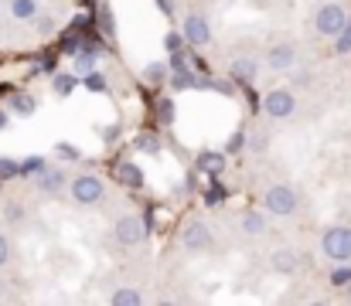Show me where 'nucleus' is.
<instances>
[{"label": "nucleus", "instance_id": "f257e3e1", "mask_svg": "<svg viewBox=\"0 0 351 306\" xmlns=\"http://www.w3.org/2000/svg\"><path fill=\"white\" fill-rule=\"evenodd\" d=\"M263 211L266 214H273V218H293L297 211H300V191L293 188V184H269L266 191H263Z\"/></svg>", "mask_w": 351, "mask_h": 306}, {"label": "nucleus", "instance_id": "f03ea898", "mask_svg": "<svg viewBox=\"0 0 351 306\" xmlns=\"http://www.w3.org/2000/svg\"><path fill=\"white\" fill-rule=\"evenodd\" d=\"M65 191H69L72 204H79V207H96V204L106 201V181L99 174H93V170L69 177V188Z\"/></svg>", "mask_w": 351, "mask_h": 306}, {"label": "nucleus", "instance_id": "7ed1b4c3", "mask_svg": "<svg viewBox=\"0 0 351 306\" xmlns=\"http://www.w3.org/2000/svg\"><path fill=\"white\" fill-rule=\"evenodd\" d=\"M259 109H263V116H266V119L283 123V119H293V116H297V109H300V96H297V89L280 86V89H269V92L263 96Z\"/></svg>", "mask_w": 351, "mask_h": 306}, {"label": "nucleus", "instance_id": "20e7f679", "mask_svg": "<svg viewBox=\"0 0 351 306\" xmlns=\"http://www.w3.org/2000/svg\"><path fill=\"white\" fill-rule=\"evenodd\" d=\"M351 10L341 3V0H324L317 10H314V31L321 38H338V31L348 24Z\"/></svg>", "mask_w": 351, "mask_h": 306}, {"label": "nucleus", "instance_id": "39448f33", "mask_svg": "<svg viewBox=\"0 0 351 306\" xmlns=\"http://www.w3.org/2000/svg\"><path fill=\"white\" fill-rule=\"evenodd\" d=\"M321 252L331 266L351 262V225H331L321 235Z\"/></svg>", "mask_w": 351, "mask_h": 306}, {"label": "nucleus", "instance_id": "423d86ee", "mask_svg": "<svg viewBox=\"0 0 351 306\" xmlns=\"http://www.w3.org/2000/svg\"><path fill=\"white\" fill-rule=\"evenodd\" d=\"M178 245H181L184 252H195V255L212 252V248H215V231H212V225H205L202 218H191V221L181 228Z\"/></svg>", "mask_w": 351, "mask_h": 306}, {"label": "nucleus", "instance_id": "0eeeda50", "mask_svg": "<svg viewBox=\"0 0 351 306\" xmlns=\"http://www.w3.org/2000/svg\"><path fill=\"white\" fill-rule=\"evenodd\" d=\"M113 238H117V245H123V248L143 245V242H147V225H143V218L133 214V211L119 214L117 221H113Z\"/></svg>", "mask_w": 351, "mask_h": 306}, {"label": "nucleus", "instance_id": "6e6552de", "mask_svg": "<svg viewBox=\"0 0 351 306\" xmlns=\"http://www.w3.org/2000/svg\"><path fill=\"white\" fill-rule=\"evenodd\" d=\"M181 38H184V44H188V48H205V44H212V24H208V17H205L202 10L184 14Z\"/></svg>", "mask_w": 351, "mask_h": 306}, {"label": "nucleus", "instance_id": "1a4fd4ad", "mask_svg": "<svg viewBox=\"0 0 351 306\" xmlns=\"http://www.w3.org/2000/svg\"><path fill=\"white\" fill-rule=\"evenodd\" d=\"M297 62H300V48H297L293 41H276V44L266 48V55H263V65H266L269 72H290V68H297Z\"/></svg>", "mask_w": 351, "mask_h": 306}, {"label": "nucleus", "instance_id": "9d476101", "mask_svg": "<svg viewBox=\"0 0 351 306\" xmlns=\"http://www.w3.org/2000/svg\"><path fill=\"white\" fill-rule=\"evenodd\" d=\"M65 188H69V170L65 167H41L34 174V191L45 194V198H58V194H65Z\"/></svg>", "mask_w": 351, "mask_h": 306}, {"label": "nucleus", "instance_id": "9b49d317", "mask_svg": "<svg viewBox=\"0 0 351 306\" xmlns=\"http://www.w3.org/2000/svg\"><path fill=\"white\" fill-rule=\"evenodd\" d=\"M300 266H304V255L297 252V248H290V245H280V248H273L269 252V272L273 276H297L300 272Z\"/></svg>", "mask_w": 351, "mask_h": 306}, {"label": "nucleus", "instance_id": "f8f14e48", "mask_svg": "<svg viewBox=\"0 0 351 306\" xmlns=\"http://www.w3.org/2000/svg\"><path fill=\"white\" fill-rule=\"evenodd\" d=\"M229 79H232L235 86H252V82L259 79V62L249 58V55L232 58V62H229Z\"/></svg>", "mask_w": 351, "mask_h": 306}, {"label": "nucleus", "instance_id": "ddd939ff", "mask_svg": "<svg viewBox=\"0 0 351 306\" xmlns=\"http://www.w3.org/2000/svg\"><path fill=\"white\" fill-rule=\"evenodd\" d=\"M3 10L14 24H31L41 14V3L38 0H3Z\"/></svg>", "mask_w": 351, "mask_h": 306}, {"label": "nucleus", "instance_id": "4468645a", "mask_svg": "<svg viewBox=\"0 0 351 306\" xmlns=\"http://www.w3.org/2000/svg\"><path fill=\"white\" fill-rule=\"evenodd\" d=\"M239 231L245 238H263L269 231V221H266V211H242L239 214Z\"/></svg>", "mask_w": 351, "mask_h": 306}, {"label": "nucleus", "instance_id": "2eb2a0df", "mask_svg": "<svg viewBox=\"0 0 351 306\" xmlns=\"http://www.w3.org/2000/svg\"><path fill=\"white\" fill-rule=\"evenodd\" d=\"M198 170H202L205 177H219V174L226 170V153H222V150H202V153H198Z\"/></svg>", "mask_w": 351, "mask_h": 306}, {"label": "nucleus", "instance_id": "dca6fc26", "mask_svg": "<svg viewBox=\"0 0 351 306\" xmlns=\"http://www.w3.org/2000/svg\"><path fill=\"white\" fill-rule=\"evenodd\" d=\"M117 181L123 188H130V191H140V188L147 184V181H143V170H140L136 164H130V160L117 164Z\"/></svg>", "mask_w": 351, "mask_h": 306}, {"label": "nucleus", "instance_id": "f3484780", "mask_svg": "<svg viewBox=\"0 0 351 306\" xmlns=\"http://www.w3.org/2000/svg\"><path fill=\"white\" fill-rule=\"evenodd\" d=\"M0 218H3L10 228H21V225L27 221V204L17 201V198H7V201L0 204Z\"/></svg>", "mask_w": 351, "mask_h": 306}, {"label": "nucleus", "instance_id": "a211bd4d", "mask_svg": "<svg viewBox=\"0 0 351 306\" xmlns=\"http://www.w3.org/2000/svg\"><path fill=\"white\" fill-rule=\"evenodd\" d=\"M167 82H171L178 92H184V89H205V82H208V79H198V75H195V68L188 65V68L171 72V79H167Z\"/></svg>", "mask_w": 351, "mask_h": 306}, {"label": "nucleus", "instance_id": "6ab92c4d", "mask_svg": "<svg viewBox=\"0 0 351 306\" xmlns=\"http://www.w3.org/2000/svg\"><path fill=\"white\" fill-rule=\"evenodd\" d=\"M167 79H171V65L167 62H147L143 65V82L147 86L160 89V86H167Z\"/></svg>", "mask_w": 351, "mask_h": 306}, {"label": "nucleus", "instance_id": "aec40b11", "mask_svg": "<svg viewBox=\"0 0 351 306\" xmlns=\"http://www.w3.org/2000/svg\"><path fill=\"white\" fill-rule=\"evenodd\" d=\"M147 300L143 293H140V286H117L113 293H110V303L113 306H140Z\"/></svg>", "mask_w": 351, "mask_h": 306}, {"label": "nucleus", "instance_id": "412c9836", "mask_svg": "<svg viewBox=\"0 0 351 306\" xmlns=\"http://www.w3.org/2000/svg\"><path fill=\"white\" fill-rule=\"evenodd\" d=\"M75 86H79V75H75V72H58V75L51 79V92H55L58 99H69V96L75 92Z\"/></svg>", "mask_w": 351, "mask_h": 306}, {"label": "nucleus", "instance_id": "4be33fe9", "mask_svg": "<svg viewBox=\"0 0 351 306\" xmlns=\"http://www.w3.org/2000/svg\"><path fill=\"white\" fill-rule=\"evenodd\" d=\"M96 51L93 48H79V51H72V72L75 75H86V72H93L96 68Z\"/></svg>", "mask_w": 351, "mask_h": 306}, {"label": "nucleus", "instance_id": "5701e85b", "mask_svg": "<svg viewBox=\"0 0 351 306\" xmlns=\"http://www.w3.org/2000/svg\"><path fill=\"white\" fill-rule=\"evenodd\" d=\"M245 150H249L252 157H263V153L269 150V133H266V129H252V133H245Z\"/></svg>", "mask_w": 351, "mask_h": 306}, {"label": "nucleus", "instance_id": "b1692460", "mask_svg": "<svg viewBox=\"0 0 351 306\" xmlns=\"http://www.w3.org/2000/svg\"><path fill=\"white\" fill-rule=\"evenodd\" d=\"M133 150H140L147 157H157L160 153V136L157 133H136L133 136Z\"/></svg>", "mask_w": 351, "mask_h": 306}, {"label": "nucleus", "instance_id": "393cba45", "mask_svg": "<svg viewBox=\"0 0 351 306\" xmlns=\"http://www.w3.org/2000/svg\"><path fill=\"white\" fill-rule=\"evenodd\" d=\"M34 109H38L34 96H27V92L10 96V112H17V116H34Z\"/></svg>", "mask_w": 351, "mask_h": 306}, {"label": "nucleus", "instance_id": "a878e982", "mask_svg": "<svg viewBox=\"0 0 351 306\" xmlns=\"http://www.w3.org/2000/svg\"><path fill=\"white\" fill-rule=\"evenodd\" d=\"M335 55H351V17L348 24L338 31V38H335Z\"/></svg>", "mask_w": 351, "mask_h": 306}, {"label": "nucleus", "instance_id": "bb28decb", "mask_svg": "<svg viewBox=\"0 0 351 306\" xmlns=\"http://www.w3.org/2000/svg\"><path fill=\"white\" fill-rule=\"evenodd\" d=\"M331 283H335L338 290L351 286V262H338V266H335V272H331Z\"/></svg>", "mask_w": 351, "mask_h": 306}, {"label": "nucleus", "instance_id": "cd10ccee", "mask_svg": "<svg viewBox=\"0 0 351 306\" xmlns=\"http://www.w3.org/2000/svg\"><path fill=\"white\" fill-rule=\"evenodd\" d=\"M31 24L38 27V34H51V31L58 27V21H55V14H45V10H41V14H38V17H34Z\"/></svg>", "mask_w": 351, "mask_h": 306}, {"label": "nucleus", "instance_id": "c85d7f7f", "mask_svg": "<svg viewBox=\"0 0 351 306\" xmlns=\"http://www.w3.org/2000/svg\"><path fill=\"white\" fill-rule=\"evenodd\" d=\"M86 89H93V92H110V82H106V75H99V72L93 68V72H86Z\"/></svg>", "mask_w": 351, "mask_h": 306}, {"label": "nucleus", "instance_id": "c756f323", "mask_svg": "<svg viewBox=\"0 0 351 306\" xmlns=\"http://www.w3.org/2000/svg\"><path fill=\"white\" fill-rule=\"evenodd\" d=\"M157 123H160V126H171V123H174V102L171 99L157 102Z\"/></svg>", "mask_w": 351, "mask_h": 306}, {"label": "nucleus", "instance_id": "7c9ffc66", "mask_svg": "<svg viewBox=\"0 0 351 306\" xmlns=\"http://www.w3.org/2000/svg\"><path fill=\"white\" fill-rule=\"evenodd\" d=\"M164 48H167V55L181 51V48H184V38H181V31H167V34H164Z\"/></svg>", "mask_w": 351, "mask_h": 306}, {"label": "nucleus", "instance_id": "2f4dec72", "mask_svg": "<svg viewBox=\"0 0 351 306\" xmlns=\"http://www.w3.org/2000/svg\"><path fill=\"white\" fill-rule=\"evenodd\" d=\"M0 177H3V181H10V177H21V164H17V160H7V157H0Z\"/></svg>", "mask_w": 351, "mask_h": 306}, {"label": "nucleus", "instance_id": "473e14b6", "mask_svg": "<svg viewBox=\"0 0 351 306\" xmlns=\"http://www.w3.org/2000/svg\"><path fill=\"white\" fill-rule=\"evenodd\" d=\"M10 259H14V245H10V238L0 231V269H7Z\"/></svg>", "mask_w": 351, "mask_h": 306}, {"label": "nucleus", "instance_id": "72a5a7b5", "mask_svg": "<svg viewBox=\"0 0 351 306\" xmlns=\"http://www.w3.org/2000/svg\"><path fill=\"white\" fill-rule=\"evenodd\" d=\"M55 153H58V160H82L79 146H72V143H58V146H55Z\"/></svg>", "mask_w": 351, "mask_h": 306}, {"label": "nucleus", "instance_id": "f704fd0d", "mask_svg": "<svg viewBox=\"0 0 351 306\" xmlns=\"http://www.w3.org/2000/svg\"><path fill=\"white\" fill-rule=\"evenodd\" d=\"M239 150H245V133H232V140L226 146V153H239Z\"/></svg>", "mask_w": 351, "mask_h": 306}, {"label": "nucleus", "instance_id": "c9c22d12", "mask_svg": "<svg viewBox=\"0 0 351 306\" xmlns=\"http://www.w3.org/2000/svg\"><path fill=\"white\" fill-rule=\"evenodd\" d=\"M103 27H106V34H110V38L117 34V24H113V10H110V7H103Z\"/></svg>", "mask_w": 351, "mask_h": 306}, {"label": "nucleus", "instance_id": "e433bc0d", "mask_svg": "<svg viewBox=\"0 0 351 306\" xmlns=\"http://www.w3.org/2000/svg\"><path fill=\"white\" fill-rule=\"evenodd\" d=\"M99 136H103V140H117V136H119V126H106V129H99Z\"/></svg>", "mask_w": 351, "mask_h": 306}, {"label": "nucleus", "instance_id": "4c0bfd02", "mask_svg": "<svg viewBox=\"0 0 351 306\" xmlns=\"http://www.w3.org/2000/svg\"><path fill=\"white\" fill-rule=\"evenodd\" d=\"M157 3H160V14H167V17L174 14V0H157Z\"/></svg>", "mask_w": 351, "mask_h": 306}, {"label": "nucleus", "instance_id": "58836bf2", "mask_svg": "<svg viewBox=\"0 0 351 306\" xmlns=\"http://www.w3.org/2000/svg\"><path fill=\"white\" fill-rule=\"evenodd\" d=\"M10 126V109H0V133Z\"/></svg>", "mask_w": 351, "mask_h": 306}, {"label": "nucleus", "instance_id": "ea45409f", "mask_svg": "<svg viewBox=\"0 0 351 306\" xmlns=\"http://www.w3.org/2000/svg\"><path fill=\"white\" fill-rule=\"evenodd\" d=\"M0 41H3V27H0Z\"/></svg>", "mask_w": 351, "mask_h": 306}]
</instances>
